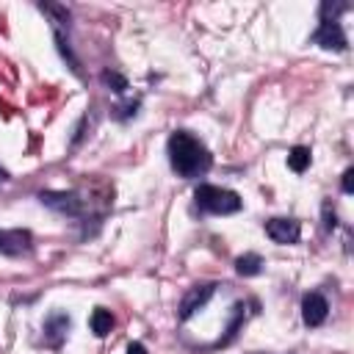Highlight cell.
Here are the masks:
<instances>
[{"label":"cell","instance_id":"obj_12","mask_svg":"<svg viewBox=\"0 0 354 354\" xmlns=\"http://www.w3.org/2000/svg\"><path fill=\"white\" fill-rule=\"evenodd\" d=\"M66 329H69V315H64V313H58V315H53V318L47 321V332L53 335V343H58Z\"/></svg>","mask_w":354,"mask_h":354},{"label":"cell","instance_id":"obj_11","mask_svg":"<svg viewBox=\"0 0 354 354\" xmlns=\"http://www.w3.org/2000/svg\"><path fill=\"white\" fill-rule=\"evenodd\" d=\"M288 166H290L296 174H301V171L310 166V149H307V147H293V149L288 152Z\"/></svg>","mask_w":354,"mask_h":354},{"label":"cell","instance_id":"obj_9","mask_svg":"<svg viewBox=\"0 0 354 354\" xmlns=\"http://www.w3.org/2000/svg\"><path fill=\"white\" fill-rule=\"evenodd\" d=\"M88 324H91V332H94L97 337H105V335L113 329V315H111V310H105V307H97V310L91 313Z\"/></svg>","mask_w":354,"mask_h":354},{"label":"cell","instance_id":"obj_6","mask_svg":"<svg viewBox=\"0 0 354 354\" xmlns=\"http://www.w3.org/2000/svg\"><path fill=\"white\" fill-rule=\"evenodd\" d=\"M213 288L216 285H210V282H202V285H194L185 296H183V301H180V321H188L196 310H202L207 301H210V296H213Z\"/></svg>","mask_w":354,"mask_h":354},{"label":"cell","instance_id":"obj_1","mask_svg":"<svg viewBox=\"0 0 354 354\" xmlns=\"http://www.w3.org/2000/svg\"><path fill=\"white\" fill-rule=\"evenodd\" d=\"M169 163L180 177H199L210 169V152L196 136L177 130L169 136Z\"/></svg>","mask_w":354,"mask_h":354},{"label":"cell","instance_id":"obj_14","mask_svg":"<svg viewBox=\"0 0 354 354\" xmlns=\"http://www.w3.org/2000/svg\"><path fill=\"white\" fill-rule=\"evenodd\" d=\"M354 191V169H346L343 171V194H351Z\"/></svg>","mask_w":354,"mask_h":354},{"label":"cell","instance_id":"obj_13","mask_svg":"<svg viewBox=\"0 0 354 354\" xmlns=\"http://www.w3.org/2000/svg\"><path fill=\"white\" fill-rule=\"evenodd\" d=\"M102 80H105V83H108L113 91H119V94L127 88V80H124L122 75H116V72H105V75H102Z\"/></svg>","mask_w":354,"mask_h":354},{"label":"cell","instance_id":"obj_10","mask_svg":"<svg viewBox=\"0 0 354 354\" xmlns=\"http://www.w3.org/2000/svg\"><path fill=\"white\" fill-rule=\"evenodd\" d=\"M235 271H238L241 277H254V274H260V271H263V260H260V254H254V252L241 254V257L235 260Z\"/></svg>","mask_w":354,"mask_h":354},{"label":"cell","instance_id":"obj_7","mask_svg":"<svg viewBox=\"0 0 354 354\" xmlns=\"http://www.w3.org/2000/svg\"><path fill=\"white\" fill-rule=\"evenodd\" d=\"M39 199H41V205L53 207L55 213H66V216H77L80 213V199L72 191H41Z\"/></svg>","mask_w":354,"mask_h":354},{"label":"cell","instance_id":"obj_16","mask_svg":"<svg viewBox=\"0 0 354 354\" xmlns=\"http://www.w3.org/2000/svg\"><path fill=\"white\" fill-rule=\"evenodd\" d=\"M127 354H147V348H144V343H130Z\"/></svg>","mask_w":354,"mask_h":354},{"label":"cell","instance_id":"obj_8","mask_svg":"<svg viewBox=\"0 0 354 354\" xmlns=\"http://www.w3.org/2000/svg\"><path fill=\"white\" fill-rule=\"evenodd\" d=\"M326 315H329V304L321 293H307L301 299V318L307 326H321L326 321Z\"/></svg>","mask_w":354,"mask_h":354},{"label":"cell","instance_id":"obj_15","mask_svg":"<svg viewBox=\"0 0 354 354\" xmlns=\"http://www.w3.org/2000/svg\"><path fill=\"white\" fill-rule=\"evenodd\" d=\"M324 227H326V230H332V227H335V213H332L329 202L324 205Z\"/></svg>","mask_w":354,"mask_h":354},{"label":"cell","instance_id":"obj_3","mask_svg":"<svg viewBox=\"0 0 354 354\" xmlns=\"http://www.w3.org/2000/svg\"><path fill=\"white\" fill-rule=\"evenodd\" d=\"M313 41L324 50H346V33L337 19H321L318 30L313 33Z\"/></svg>","mask_w":354,"mask_h":354},{"label":"cell","instance_id":"obj_4","mask_svg":"<svg viewBox=\"0 0 354 354\" xmlns=\"http://www.w3.org/2000/svg\"><path fill=\"white\" fill-rule=\"evenodd\" d=\"M30 246H33V235L28 230H0V254L19 257L30 252Z\"/></svg>","mask_w":354,"mask_h":354},{"label":"cell","instance_id":"obj_2","mask_svg":"<svg viewBox=\"0 0 354 354\" xmlns=\"http://www.w3.org/2000/svg\"><path fill=\"white\" fill-rule=\"evenodd\" d=\"M194 199H196V205L202 210L216 213V216H230V213L241 210V196L235 191L221 188V185H210V183H202L194 191Z\"/></svg>","mask_w":354,"mask_h":354},{"label":"cell","instance_id":"obj_5","mask_svg":"<svg viewBox=\"0 0 354 354\" xmlns=\"http://www.w3.org/2000/svg\"><path fill=\"white\" fill-rule=\"evenodd\" d=\"M266 235H268L274 243L288 246V243H296V241H299L301 227H299V221H293V218H268V221H266Z\"/></svg>","mask_w":354,"mask_h":354},{"label":"cell","instance_id":"obj_17","mask_svg":"<svg viewBox=\"0 0 354 354\" xmlns=\"http://www.w3.org/2000/svg\"><path fill=\"white\" fill-rule=\"evenodd\" d=\"M0 180H8V174H6V171H3V169H0Z\"/></svg>","mask_w":354,"mask_h":354}]
</instances>
